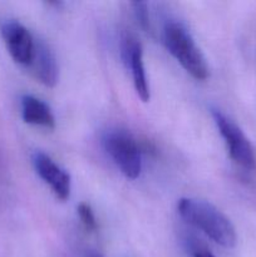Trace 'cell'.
<instances>
[{
    "instance_id": "cell-1",
    "label": "cell",
    "mask_w": 256,
    "mask_h": 257,
    "mask_svg": "<svg viewBox=\"0 0 256 257\" xmlns=\"http://www.w3.org/2000/svg\"><path fill=\"white\" fill-rule=\"evenodd\" d=\"M177 211L183 220L202 231L217 245L232 248L237 242L236 230L230 218L212 203L197 198H181Z\"/></svg>"
},
{
    "instance_id": "cell-2",
    "label": "cell",
    "mask_w": 256,
    "mask_h": 257,
    "mask_svg": "<svg viewBox=\"0 0 256 257\" xmlns=\"http://www.w3.org/2000/svg\"><path fill=\"white\" fill-rule=\"evenodd\" d=\"M163 42L168 52L191 77L197 80L207 79L210 73L205 57L192 35L181 23L170 22L165 25Z\"/></svg>"
},
{
    "instance_id": "cell-3",
    "label": "cell",
    "mask_w": 256,
    "mask_h": 257,
    "mask_svg": "<svg viewBox=\"0 0 256 257\" xmlns=\"http://www.w3.org/2000/svg\"><path fill=\"white\" fill-rule=\"evenodd\" d=\"M103 146L124 177L136 180L142 171V158L137 142L130 132L110 130L103 137Z\"/></svg>"
},
{
    "instance_id": "cell-4",
    "label": "cell",
    "mask_w": 256,
    "mask_h": 257,
    "mask_svg": "<svg viewBox=\"0 0 256 257\" xmlns=\"http://www.w3.org/2000/svg\"><path fill=\"white\" fill-rule=\"evenodd\" d=\"M211 113L233 162L245 170H252L255 167V153L245 133L236 123H233L218 109H212Z\"/></svg>"
},
{
    "instance_id": "cell-5",
    "label": "cell",
    "mask_w": 256,
    "mask_h": 257,
    "mask_svg": "<svg viewBox=\"0 0 256 257\" xmlns=\"http://www.w3.org/2000/svg\"><path fill=\"white\" fill-rule=\"evenodd\" d=\"M0 32L12 59L18 64L29 68L35 49V39L32 33L15 19L4 20Z\"/></svg>"
},
{
    "instance_id": "cell-6",
    "label": "cell",
    "mask_w": 256,
    "mask_h": 257,
    "mask_svg": "<svg viewBox=\"0 0 256 257\" xmlns=\"http://www.w3.org/2000/svg\"><path fill=\"white\" fill-rule=\"evenodd\" d=\"M120 53L127 69L132 74L133 85L138 97L142 102H148L151 98L150 85L146 75L145 62H143V49L141 43L135 37L125 34L120 42Z\"/></svg>"
},
{
    "instance_id": "cell-7",
    "label": "cell",
    "mask_w": 256,
    "mask_h": 257,
    "mask_svg": "<svg viewBox=\"0 0 256 257\" xmlns=\"http://www.w3.org/2000/svg\"><path fill=\"white\" fill-rule=\"evenodd\" d=\"M33 165L39 177L52 188L55 197L60 201H67L72 190V181L69 173L65 172L52 158L43 152L33 155Z\"/></svg>"
},
{
    "instance_id": "cell-8",
    "label": "cell",
    "mask_w": 256,
    "mask_h": 257,
    "mask_svg": "<svg viewBox=\"0 0 256 257\" xmlns=\"http://www.w3.org/2000/svg\"><path fill=\"white\" fill-rule=\"evenodd\" d=\"M29 68L34 77L45 87L53 88L58 82V64L54 53L43 40H35L34 55Z\"/></svg>"
},
{
    "instance_id": "cell-9",
    "label": "cell",
    "mask_w": 256,
    "mask_h": 257,
    "mask_svg": "<svg viewBox=\"0 0 256 257\" xmlns=\"http://www.w3.org/2000/svg\"><path fill=\"white\" fill-rule=\"evenodd\" d=\"M22 117L25 123L53 130L55 127V118L52 109L45 102L34 95L25 94L20 100Z\"/></svg>"
},
{
    "instance_id": "cell-10",
    "label": "cell",
    "mask_w": 256,
    "mask_h": 257,
    "mask_svg": "<svg viewBox=\"0 0 256 257\" xmlns=\"http://www.w3.org/2000/svg\"><path fill=\"white\" fill-rule=\"evenodd\" d=\"M133 13L142 27V29L147 33H152V24H151V18H150V10H148V4L145 2H135L132 3Z\"/></svg>"
},
{
    "instance_id": "cell-11",
    "label": "cell",
    "mask_w": 256,
    "mask_h": 257,
    "mask_svg": "<svg viewBox=\"0 0 256 257\" xmlns=\"http://www.w3.org/2000/svg\"><path fill=\"white\" fill-rule=\"evenodd\" d=\"M77 212L78 216H79L80 222L84 226L85 230L90 231V232L97 230V220H95L94 212H93L92 207L88 203L80 202L77 207Z\"/></svg>"
},
{
    "instance_id": "cell-12",
    "label": "cell",
    "mask_w": 256,
    "mask_h": 257,
    "mask_svg": "<svg viewBox=\"0 0 256 257\" xmlns=\"http://www.w3.org/2000/svg\"><path fill=\"white\" fill-rule=\"evenodd\" d=\"M188 250L192 257H216L210 250L201 245L197 241H190L188 242Z\"/></svg>"
},
{
    "instance_id": "cell-13",
    "label": "cell",
    "mask_w": 256,
    "mask_h": 257,
    "mask_svg": "<svg viewBox=\"0 0 256 257\" xmlns=\"http://www.w3.org/2000/svg\"><path fill=\"white\" fill-rule=\"evenodd\" d=\"M85 257H103V256L99 255V253L94 252V251H88V252L85 253Z\"/></svg>"
}]
</instances>
